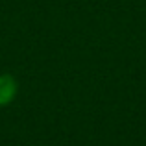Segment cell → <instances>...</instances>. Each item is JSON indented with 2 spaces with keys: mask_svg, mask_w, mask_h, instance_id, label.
I'll return each instance as SVG.
<instances>
[{
  "mask_svg": "<svg viewBox=\"0 0 146 146\" xmlns=\"http://www.w3.org/2000/svg\"><path fill=\"white\" fill-rule=\"evenodd\" d=\"M15 93H17V82L13 80V76L4 74L0 76V106H6L13 100Z\"/></svg>",
  "mask_w": 146,
  "mask_h": 146,
  "instance_id": "6da1fadb",
  "label": "cell"
}]
</instances>
